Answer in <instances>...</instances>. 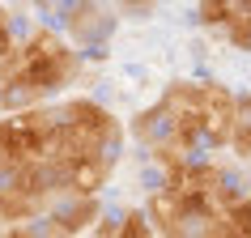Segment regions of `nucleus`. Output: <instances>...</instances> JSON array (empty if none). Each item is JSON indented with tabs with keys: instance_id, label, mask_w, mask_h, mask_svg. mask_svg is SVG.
Here are the masks:
<instances>
[{
	"instance_id": "3",
	"label": "nucleus",
	"mask_w": 251,
	"mask_h": 238,
	"mask_svg": "<svg viewBox=\"0 0 251 238\" xmlns=\"http://www.w3.org/2000/svg\"><path fill=\"white\" fill-rule=\"evenodd\" d=\"M230 145L247 158L251 153V94H238L234 102V123H230Z\"/></svg>"
},
{
	"instance_id": "2",
	"label": "nucleus",
	"mask_w": 251,
	"mask_h": 238,
	"mask_svg": "<svg viewBox=\"0 0 251 238\" xmlns=\"http://www.w3.org/2000/svg\"><path fill=\"white\" fill-rule=\"evenodd\" d=\"M47 217H51V221L60 225L68 238H77L85 225L98 221V204H94V196H68L64 204H51V209H47Z\"/></svg>"
},
{
	"instance_id": "1",
	"label": "nucleus",
	"mask_w": 251,
	"mask_h": 238,
	"mask_svg": "<svg viewBox=\"0 0 251 238\" xmlns=\"http://www.w3.org/2000/svg\"><path fill=\"white\" fill-rule=\"evenodd\" d=\"M64 26L77 34V43H98L111 34L115 17L102 0H68L64 4Z\"/></svg>"
},
{
	"instance_id": "5",
	"label": "nucleus",
	"mask_w": 251,
	"mask_h": 238,
	"mask_svg": "<svg viewBox=\"0 0 251 238\" xmlns=\"http://www.w3.org/2000/svg\"><path fill=\"white\" fill-rule=\"evenodd\" d=\"M26 4H51V0H26Z\"/></svg>"
},
{
	"instance_id": "4",
	"label": "nucleus",
	"mask_w": 251,
	"mask_h": 238,
	"mask_svg": "<svg viewBox=\"0 0 251 238\" xmlns=\"http://www.w3.org/2000/svg\"><path fill=\"white\" fill-rule=\"evenodd\" d=\"M115 4H124L128 13H149L153 9V0H115Z\"/></svg>"
}]
</instances>
